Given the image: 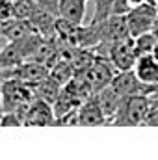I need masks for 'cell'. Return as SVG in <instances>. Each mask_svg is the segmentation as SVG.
<instances>
[{"mask_svg":"<svg viewBox=\"0 0 158 160\" xmlns=\"http://www.w3.org/2000/svg\"><path fill=\"white\" fill-rule=\"evenodd\" d=\"M153 101L147 95H126L121 99L119 110L112 125H121V127H132L145 123L149 112H151Z\"/></svg>","mask_w":158,"mask_h":160,"instance_id":"obj_1","label":"cell"},{"mask_svg":"<svg viewBox=\"0 0 158 160\" xmlns=\"http://www.w3.org/2000/svg\"><path fill=\"white\" fill-rule=\"evenodd\" d=\"M36 99L34 88L19 78H2V110L13 112Z\"/></svg>","mask_w":158,"mask_h":160,"instance_id":"obj_2","label":"cell"},{"mask_svg":"<svg viewBox=\"0 0 158 160\" xmlns=\"http://www.w3.org/2000/svg\"><path fill=\"white\" fill-rule=\"evenodd\" d=\"M158 17V0H149L141 6L132 8L126 13V21H128V28H130V36L138 38L141 34H147L153 30L155 21Z\"/></svg>","mask_w":158,"mask_h":160,"instance_id":"obj_3","label":"cell"},{"mask_svg":"<svg viewBox=\"0 0 158 160\" xmlns=\"http://www.w3.org/2000/svg\"><path fill=\"white\" fill-rule=\"evenodd\" d=\"M110 86L117 91L121 97H126V95H149V93H156L158 91L156 86H149V84H145V82H141L138 78L134 69L117 71Z\"/></svg>","mask_w":158,"mask_h":160,"instance_id":"obj_4","label":"cell"},{"mask_svg":"<svg viewBox=\"0 0 158 160\" xmlns=\"http://www.w3.org/2000/svg\"><path fill=\"white\" fill-rule=\"evenodd\" d=\"M140 54L136 50V41L134 38H125L110 47V62L114 63L116 71H130L134 69Z\"/></svg>","mask_w":158,"mask_h":160,"instance_id":"obj_5","label":"cell"},{"mask_svg":"<svg viewBox=\"0 0 158 160\" xmlns=\"http://www.w3.org/2000/svg\"><path fill=\"white\" fill-rule=\"evenodd\" d=\"M114 69H116V67H114V63H112L108 58L97 56L95 62L91 63V67H89L84 75H86V78L89 80L93 91L97 93V91H101V89H104L106 86L112 84V80H114L116 73H117V71H114Z\"/></svg>","mask_w":158,"mask_h":160,"instance_id":"obj_6","label":"cell"},{"mask_svg":"<svg viewBox=\"0 0 158 160\" xmlns=\"http://www.w3.org/2000/svg\"><path fill=\"white\" fill-rule=\"evenodd\" d=\"M26 125L32 127H45V125H58V118L54 112V104L36 97L26 112Z\"/></svg>","mask_w":158,"mask_h":160,"instance_id":"obj_7","label":"cell"},{"mask_svg":"<svg viewBox=\"0 0 158 160\" xmlns=\"http://www.w3.org/2000/svg\"><path fill=\"white\" fill-rule=\"evenodd\" d=\"M108 119L97 101L95 95H91L87 101L82 102V106L78 108V125H106Z\"/></svg>","mask_w":158,"mask_h":160,"instance_id":"obj_8","label":"cell"},{"mask_svg":"<svg viewBox=\"0 0 158 160\" xmlns=\"http://www.w3.org/2000/svg\"><path fill=\"white\" fill-rule=\"evenodd\" d=\"M86 4H87V0H60L58 15H60V19L67 21L69 24L80 26L86 17Z\"/></svg>","mask_w":158,"mask_h":160,"instance_id":"obj_9","label":"cell"},{"mask_svg":"<svg viewBox=\"0 0 158 160\" xmlns=\"http://www.w3.org/2000/svg\"><path fill=\"white\" fill-rule=\"evenodd\" d=\"M134 73L138 75V78L141 82L158 88V58L155 54L140 56L134 65Z\"/></svg>","mask_w":158,"mask_h":160,"instance_id":"obj_10","label":"cell"},{"mask_svg":"<svg viewBox=\"0 0 158 160\" xmlns=\"http://www.w3.org/2000/svg\"><path fill=\"white\" fill-rule=\"evenodd\" d=\"M95 97H97V101H99V104H101V108H102V112H104L108 123L112 125V121H114L116 114H117L119 104H121V99H123V97L119 95L112 86H106L104 89L97 91Z\"/></svg>","mask_w":158,"mask_h":160,"instance_id":"obj_11","label":"cell"},{"mask_svg":"<svg viewBox=\"0 0 158 160\" xmlns=\"http://www.w3.org/2000/svg\"><path fill=\"white\" fill-rule=\"evenodd\" d=\"M32 88H34L36 97L45 99V101H48V102H52V104L58 101V97H60V93H62V89H63V86H62L58 80H54L50 75L45 77L43 80H39V82H36V84H32Z\"/></svg>","mask_w":158,"mask_h":160,"instance_id":"obj_12","label":"cell"},{"mask_svg":"<svg viewBox=\"0 0 158 160\" xmlns=\"http://www.w3.org/2000/svg\"><path fill=\"white\" fill-rule=\"evenodd\" d=\"M26 62L24 50L19 41H9L2 50V69H13Z\"/></svg>","mask_w":158,"mask_h":160,"instance_id":"obj_13","label":"cell"},{"mask_svg":"<svg viewBox=\"0 0 158 160\" xmlns=\"http://www.w3.org/2000/svg\"><path fill=\"white\" fill-rule=\"evenodd\" d=\"M134 41H136V50H138L140 56L153 54V52L156 50V47H158V39H156V36H155L153 32L141 34V36L134 38Z\"/></svg>","mask_w":158,"mask_h":160,"instance_id":"obj_14","label":"cell"},{"mask_svg":"<svg viewBox=\"0 0 158 160\" xmlns=\"http://www.w3.org/2000/svg\"><path fill=\"white\" fill-rule=\"evenodd\" d=\"M116 2L117 0H93V6H95V13H93V19H91V22H102V21H106L110 15H112V11H114V6H116Z\"/></svg>","mask_w":158,"mask_h":160,"instance_id":"obj_15","label":"cell"},{"mask_svg":"<svg viewBox=\"0 0 158 160\" xmlns=\"http://www.w3.org/2000/svg\"><path fill=\"white\" fill-rule=\"evenodd\" d=\"M2 125L4 127H24L22 119L15 112H4L2 114Z\"/></svg>","mask_w":158,"mask_h":160,"instance_id":"obj_16","label":"cell"},{"mask_svg":"<svg viewBox=\"0 0 158 160\" xmlns=\"http://www.w3.org/2000/svg\"><path fill=\"white\" fill-rule=\"evenodd\" d=\"M145 125H153V127H158V104L151 106V112L145 119Z\"/></svg>","mask_w":158,"mask_h":160,"instance_id":"obj_17","label":"cell"},{"mask_svg":"<svg viewBox=\"0 0 158 160\" xmlns=\"http://www.w3.org/2000/svg\"><path fill=\"white\" fill-rule=\"evenodd\" d=\"M145 2H149V0H128V4H130L132 8H136V6H141V4H145Z\"/></svg>","mask_w":158,"mask_h":160,"instance_id":"obj_18","label":"cell"}]
</instances>
